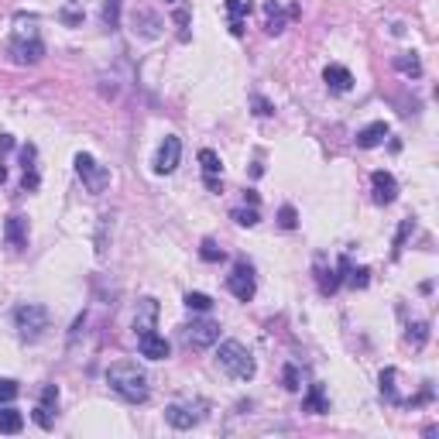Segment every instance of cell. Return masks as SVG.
I'll return each mask as SVG.
<instances>
[{
	"mask_svg": "<svg viewBox=\"0 0 439 439\" xmlns=\"http://www.w3.org/2000/svg\"><path fill=\"white\" fill-rule=\"evenodd\" d=\"M106 385H110L113 395H120V398L130 402V405H141V402H148V395H152L148 374L130 361L110 364V367H106Z\"/></svg>",
	"mask_w": 439,
	"mask_h": 439,
	"instance_id": "1",
	"label": "cell"
},
{
	"mask_svg": "<svg viewBox=\"0 0 439 439\" xmlns=\"http://www.w3.org/2000/svg\"><path fill=\"white\" fill-rule=\"evenodd\" d=\"M216 361H220V367L230 374L233 381H251V378L258 374L254 354H251L240 340H223L220 350H216Z\"/></svg>",
	"mask_w": 439,
	"mask_h": 439,
	"instance_id": "2",
	"label": "cell"
},
{
	"mask_svg": "<svg viewBox=\"0 0 439 439\" xmlns=\"http://www.w3.org/2000/svg\"><path fill=\"white\" fill-rule=\"evenodd\" d=\"M7 55H11L14 66H38L45 58V42L38 38V31L18 27L14 38H11V45H7Z\"/></svg>",
	"mask_w": 439,
	"mask_h": 439,
	"instance_id": "3",
	"label": "cell"
},
{
	"mask_svg": "<svg viewBox=\"0 0 439 439\" xmlns=\"http://www.w3.org/2000/svg\"><path fill=\"white\" fill-rule=\"evenodd\" d=\"M14 326H18L21 340L35 343L38 336L49 330V309H45V306H38V302H25V306H18V309H14Z\"/></svg>",
	"mask_w": 439,
	"mask_h": 439,
	"instance_id": "4",
	"label": "cell"
},
{
	"mask_svg": "<svg viewBox=\"0 0 439 439\" xmlns=\"http://www.w3.org/2000/svg\"><path fill=\"white\" fill-rule=\"evenodd\" d=\"M76 175L82 179V185H86L93 196H100L106 185H110V168L100 165L93 155H86V152H79L76 155Z\"/></svg>",
	"mask_w": 439,
	"mask_h": 439,
	"instance_id": "5",
	"label": "cell"
},
{
	"mask_svg": "<svg viewBox=\"0 0 439 439\" xmlns=\"http://www.w3.org/2000/svg\"><path fill=\"white\" fill-rule=\"evenodd\" d=\"M227 288H230L233 299H240V302H251V299H254V292H258V282H254V268H251L247 261H237V264H233V271L227 275Z\"/></svg>",
	"mask_w": 439,
	"mask_h": 439,
	"instance_id": "6",
	"label": "cell"
},
{
	"mask_svg": "<svg viewBox=\"0 0 439 439\" xmlns=\"http://www.w3.org/2000/svg\"><path fill=\"white\" fill-rule=\"evenodd\" d=\"M203 412H206V405L203 402H189V405H182V402H175V405H168L165 409V422L172 426V429H192V426H199L203 422Z\"/></svg>",
	"mask_w": 439,
	"mask_h": 439,
	"instance_id": "7",
	"label": "cell"
},
{
	"mask_svg": "<svg viewBox=\"0 0 439 439\" xmlns=\"http://www.w3.org/2000/svg\"><path fill=\"white\" fill-rule=\"evenodd\" d=\"M216 340H220V323H213V319H192L185 326V343L192 350H206Z\"/></svg>",
	"mask_w": 439,
	"mask_h": 439,
	"instance_id": "8",
	"label": "cell"
},
{
	"mask_svg": "<svg viewBox=\"0 0 439 439\" xmlns=\"http://www.w3.org/2000/svg\"><path fill=\"white\" fill-rule=\"evenodd\" d=\"M134 333H137V350H141V357H148V361H165V357L172 354L168 340L161 333H155V326H144V330H134Z\"/></svg>",
	"mask_w": 439,
	"mask_h": 439,
	"instance_id": "9",
	"label": "cell"
},
{
	"mask_svg": "<svg viewBox=\"0 0 439 439\" xmlns=\"http://www.w3.org/2000/svg\"><path fill=\"white\" fill-rule=\"evenodd\" d=\"M179 158H182V141L175 134H165V141L158 144V155H155V172L158 175H172L179 168Z\"/></svg>",
	"mask_w": 439,
	"mask_h": 439,
	"instance_id": "10",
	"label": "cell"
},
{
	"mask_svg": "<svg viewBox=\"0 0 439 439\" xmlns=\"http://www.w3.org/2000/svg\"><path fill=\"white\" fill-rule=\"evenodd\" d=\"M347 268H350V258H347V254L336 261V268H326V264H323V258H319V264H316V282H319V292H323V295H333L336 288L343 285Z\"/></svg>",
	"mask_w": 439,
	"mask_h": 439,
	"instance_id": "11",
	"label": "cell"
},
{
	"mask_svg": "<svg viewBox=\"0 0 439 439\" xmlns=\"http://www.w3.org/2000/svg\"><path fill=\"white\" fill-rule=\"evenodd\" d=\"M371 189H374V203H378V206H391V203L398 199V182H395V175L385 172V168H378V172L371 175Z\"/></svg>",
	"mask_w": 439,
	"mask_h": 439,
	"instance_id": "12",
	"label": "cell"
},
{
	"mask_svg": "<svg viewBox=\"0 0 439 439\" xmlns=\"http://www.w3.org/2000/svg\"><path fill=\"white\" fill-rule=\"evenodd\" d=\"M323 82H326V89H330L333 97H343V93L354 89V76H350L347 66H326V69H323Z\"/></svg>",
	"mask_w": 439,
	"mask_h": 439,
	"instance_id": "13",
	"label": "cell"
},
{
	"mask_svg": "<svg viewBox=\"0 0 439 439\" xmlns=\"http://www.w3.org/2000/svg\"><path fill=\"white\" fill-rule=\"evenodd\" d=\"M4 237H7V244L11 247H27V216L21 213H14V216H7V223H4Z\"/></svg>",
	"mask_w": 439,
	"mask_h": 439,
	"instance_id": "14",
	"label": "cell"
},
{
	"mask_svg": "<svg viewBox=\"0 0 439 439\" xmlns=\"http://www.w3.org/2000/svg\"><path fill=\"white\" fill-rule=\"evenodd\" d=\"M35 158H38V148H35V144H25V148H21V161H25V182H21V185H25V192H35V189L42 185Z\"/></svg>",
	"mask_w": 439,
	"mask_h": 439,
	"instance_id": "15",
	"label": "cell"
},
{
	"mask_svg": "<svg viewBox=\"0 0 439 439\" xmlns=\"http://www.w3.org/2000/svg\"><path fill=\"white\" fill-rule=\"evenodd\" d=\"M388 134H391V128H388L385 120H374V124L357 130V148H378Z\"/></svg>",
	"mask_w": 439,
	"mask_h": 439,
	"instance_id": "16",
	"label": "cell"
},
{
	"mask_svg": "<svg viewBox=\"0 0 439 439\" xmlns=\"http://www.w3.org/2000/svg\"><path fill=\"white\" fill-rule=\"evenodd\" d=\"M302 412H309V415H326V412H330L326 388H323V385H309V395L302 398Z\"/></svg>",
	"mask_w": 439,
	"mask_h": 439,
	"instance_id": "17",
	"label": "cell"
},
{
	"mask_svg": "<svg viewBox=\"0 0 439 439\" xmlns=\"http://www.w3.org/2000/svg\"><path fill=\"white\" fill-rule=\"evenodd\" d=\"M227 14H230V35L244 38V18L251 14V4L247 0H227Z\"/></svg>",
	"mask_w": 439,
	"mask_h": 439,
	"instance_id": "18",
	"label": "cell"
},
{
	"mask_svg": "<svg viewBox=\"0 0 439 439\" xmlns=\"http://www.w3.org/2000/svg\"><path fill=\"white\" fill-rule=\"evenodd\" d=\"M134 31H141L144 38H158V35H161L158 14H152V11H137V14H134Z\"/></svg>",
	"mask_w": 439,
	"mask_h": 439,
	"instance_id": "19",
	"label": "cell"
},
{
	"mask_svg": "<svg viewBox=\"0 0 439 439\" xmlns=\"http://www.w3.org/2000/svg\"><path fill=\"white\" fill-rule=\"evenodd\" d=\"M21 429H25V415L18 412V409H11V405H0V433L14 436Z\"/></svg>",
	"mask_w": 439,
	"mask_h": 439,
	"instance_id": "20",
	"label": "cell"
},
{
	"mask_svg": "<svg viewBox=\"0 0 439 439\" xmlns=\"http://www.w3.org/2000/svg\"><path fill=\"white\" fill-rule=\"evenodd\" d=\"M395 381H398V371H395V367H385V371H381V398H385L388 405H402Z\"/></svg>",
	"mask_w": 439,
	"mask_h": 439,
	"instance_id": "21",
	"label": "cell"
},
{
	"mask_svg": "<svg viewBox=\"0 0 439 439\" xmlns=\"http://www.w3.org/2000/svg\"><path fill=\"white\" fill-rule=\"evenodd\" d=\"M264 31H268V35H282L285 31V14L275 0L264 4Z\"/></svg>",
	"mask_w": 439,
	"mask_h": 439,
	"instance_id": "22",
	"label": "cell"
},
{
	"mask_svg": "<svg viewBox=\"0 0 439 439\" xmlns=\"http://www.w3.org/2000/svg\"><path fill=\"white\" fill-rule=\"evenodd\" d=\"M395 69H398V73H405V76H412V79L422 76V62H419V55H415V52L395 55Z\"/></svg>",
	"mask_w": 439,
	"mask_h": 439,
	"instance_id": "23",
	"label": "cell"
},
{
	"mask_svg": "<svg viewBox=\"0 0 439 439\" xmlns=\"http://www.w3.org/2000/svg\"><path fill=\"white\" fill-rule=\"evenodd\" d=\"M199 258L206 261V264H220V261L227 258V251H223L216 240H203V244H199Z\"/></svg>",
	"mask_w": 439,
	"mask_h": 439,
	"instance_id": "24",
	"label": "cell"
},
{
	"mask_svg": "<svg viewBox=\"0 0 439 439\" xmlns=\"http://www.w3.org/2000/svg\"><path fill=\"white\" fill-rule=\"evenodd\" d=\"M199 165H203V175H220V172H223L220 155H216L213 148H203V152H199Z\"/></svg>",
	"mask_w": 439,
	"mask_h": 439,
	"instance_id": "25",
	"label": "cell"
},
{
	"mask_svg": "<svg viewBox=\"0 0 439 439\" xmlns=\"http://www.w3.org/2000/svg\"><path fill=\"white\" fill-rule=\"evenodd\" d=\"M405 340L412 343L415 350H419V347H426V340H429V323H426V319L412 323V326H409V333H405Z\"/></svg>",
	"mask_w": 439,
	"mask_h": 439,
	"instance_id": "26",
	"label": "cell"
},
{
	"mask_svg": "<svg viewBox=\"0 0 439 439\" xmlns=\"http://www.w3.org/2000/svg\"><path fill=\"white\" fill-rule=\"evenodd\" d=\"M185 306L192 312H209L213 309V299H209L206 292H185Z\"/></svg>",
	"mask_w": 439,
	"mask_h": 439,
	"instance_id": "27",
	"label": "cell"
},
{
	"mask_svg": "<svg viewBox=\"0 0 439 439\" xmlns=\"http://www.w3.org/2000/svg\"><path fill=\"white\" fill-rule=\"evenodd\" d=\"M343 282L350 285V288H367V285H371V271H367V268H347Z\"/></svg>",
	"mask_w": 439,
	"mask_h": 439,
	"instance_id": "28",
	"label": "cell"
},
{
	"mask_svg": "<svg viewBox=\"0 0 439 439\" xmlns=\"http://www.w3.org/2000/svg\"><path fill=\"white\" fill-rule=\"evenodd\" d=\"M233 216V223H237V227H258V206H251V209H233L230 213Z\"/></svg>",
	"mask_w": 439,
	"mask_h": 439,
	"instance_id": "29",
	"label": "cell"
},
{
	"mask_svg": "<svg viewBox=\"0 0 439 439\" xmlns=\"http://www.w3.org/2000/svg\"><path fill=\"white\" fill-rule=\"evenodd\" d=\"M282 385H285V391H299V388H302V374H299V367H295V364H285Z\"/></svg>",
	"mask_w": 439,
	"mask_h": 439,
	"instance_id": "30",
	"label": "cell"
},
{
	"mask_svg": "<svg viewBox=\"0 0 439 439\" xmlns=\"http://www.w3.org/2000/svg\"><path fill=\"white\" fill-rule=\"evenodd\" d=\"M104 25L106 27L120 25V0H106V4H104Z\"/></svg>",
	"mask_w": 439,
	"mask_h": 439,
	"instance_id": "31",
	"label": "cell"
},
{
	"mask_svg": "<svg viewBox=\"0 0 439 439\" xmlns=\"http://www.w3.org/2000/svg\"><path fill=\"white\" fill-rule=\"evenodd\" d=\"M18 381H11V378H0V405H11L14 398H18Z\"/></svg>",
	"mask_w": 439,
	"mask_h": 439,
	"instance_id": "32",
	"label": "cell"
},
{
	"mask_svg": "<svg viewBox=\"0 0 439 439\" xmlns=\"http://www.w3.org/2000/svg\"><path fill=\"white\" fill-rule=\"evenodd\" d=\"M278 227H282V230H295V227H299V213H295V206L278 209Z\"/></svg>",
	"mask_w": 439,
	"mask_h": 439,
	"instance_id": "33",
	"label": "cell"
},
{
	"mask_svg": "<svg viewBox=\"0 0 439 439\" xmlns=\"http://www.w3.org/2000/svg\"><path fill=\"white\" fill-rule=\"evenodd\" d=\"M38 405L52 412L55 405H58V388H55V385H45V388H42V402H38Z\"/></svg>",
	"mask_w": 439,
	"mask_h": 439,
	"instance_id": "34",
	"label": "cell"
},
{
	"mask_svg": "<svg viewBox=\"0 0 439 439\" xmlns=\"http://www.w3.org/2000/svg\"><path fill=\"white\" fill-rule=\"evenodd\" d=\"M433 402V385H422V391L415 395V398H409V402H402V405H409V409H419V405H429Z\"/></svg>",
	"mask_w": 439,
	"mask_h": 439,
	"instance_id": "35",
	"label": "cell"
},
{
	"mask_svg": "<svg viewBox=\"0 0 439 439\" xmlns=\"http://www.w3.org/2000/svg\"><path fill=\"white\" fill-rule=\"evenodd\" d=\"M251 106H254V113H258V117H271V113H275V106L268 104L261 93H254V97H251Z\"/></svg>",
	"mask_w": 439,
	"mask_h": 439,
	"instance_id": "36",
	"label": "cell"
},
{
	"mask_svg": "<svg viewBox=\"0 0 439 439\" xmlns=\"http://www.w3.org/2000/svg\"><path fill=\"white\" fill-rule=\"evenodd\" d=\"M58 21L69 25V27H76V25H82V11H69V7H66V11H58Z\"/></svg>",
	"mask_w": 439,
	"mask_h": 439,
	"instance_id": "37",
	"label": "cell"
},
{
	"mask_svg": "<svg viewBox=\"0 0 439 439\" xmlns=\"http://www.w3.org/2000/svg\"><path fill=\"white\" fill-rule=\"evenodd\" d=\"M412 220H402V227H398V237H395V254H398V251H402V244H405V237H409V233H412Z\"/></svg>",
	"mask_w": 439,
	"mask_h": 439,
	"instance_id": "38",
	"label": "cell"
},
{
	"mask_svg": "<svg viewBox=\"0 0 439 439\" xmlns=\"http://www.w3.org/2000/svg\"><path fill=\"white\" fill-rule=\"evenodd\" d=\"M172 18H175V25L182 27V42H185V38H189V31H185V27H189V11H185V7H175Z\"/></svg>",
	"mask_w": 439,
	"mask_h": 439,
	"instance_id": "39",
	"label": "cell"
},
{
	"mask_svg": "<svg viewBox=\"0 0 439 439\" xmlns=\"http://www.w3.org/2000/svg\"><path fill=\"white\" fill-rule=\"evenodd\" d=\"M206 189H209V192H223V182H220V175H206Z\"/></svg>",
	"mask_w": 439,
	"mask_h": 439,
	"instance_id": "40",
	"label": "cell"
},
{
	"mask_svg": "<svg viewBox=\"0 0 439 439\" xmlns=\"http://www.w3.org/2000/svg\"><path fill=\"white\" fill-rule=\"evenodd\" d=\"M0 148H4V152L14 148V137H11V134H0Z\"/></svg>",
	"mask_w": 439,
	"mask_h": 439,
	"instance_id": "41",
	"label": "cell"
},
{
	"mask_svg": "<svg viewBox=\"0 0 439 439\" xmlns=\"http://www.w3.org/2000/svg\"><path fill=\"white\" fill-rule=\"evenodd\" d=\"M244 199H247L251 206H258V192H254V189H247V192H244Z\"/></svg>",
	"mask_w": 439,
	"mask_h": 439,
	"instance_id": "42",
	"label": "cell"
},
{
	"mask_svg": "<svg viewBox=\"0 0 439 439\" xmlns=\"http://www.w3.org/2000/svg\"><path fill=\"white\" fill-rule=\"evenodd\" d=\"M4 182H7V172H4V165H0V185H4Z\"/></svg>",
	"mask_w": 439,
	"mask_h": 439,
	"instance_id": "43",
	"label": "cell"
},
{
	"mask_svg": "<svg viewBox=\"0 0 439 439\" xmlns=\"http://www.w3.org/2000/svg\"><path fill=\"white\" fill-rule=\"evenodd\" d=\"M165 4H179V0H165Z\"/></svg>",
	"mask_w": 439,
	"mask_h": 439,
	"instance_id": "44",
	"label": "cell"
}]
</instances>
